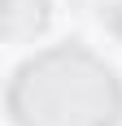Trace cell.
I'll list each match as a JSON object with an SVG mask.
<instances>
[{
    "instance_id": "obj_1",
    "label": "cell",
    "mask_w": 122,
    "mask_h": 126,
    "mask_svg": "<svg viewBox=\"0 0 122 126\" xmlns=\"http://www.w3.org/2000/svg\"><path fill=\"white\" fill-rule=\"evenodd\" d=\"M9 117L13 126H118L122 87L87 48H48L18 65L9 83Z\"/></svg>"
},
{
    "instance_id": "obj_2",
    "label": "cell",
    "mask_w": 122,
    "mask_h": 126,
    "mask_svg": "<svg viewBox=\"0 0 122 126\" xmlns=\"http://www.w3.org/2000/svg\"><path fill=\"white\" fill-rule=\"evenodd\" d=\"M0 26H4V39L13 44L35 39L48 26V0H0Z\"/></svg>"
},
{
    "instance_id": "obj_3",
    "label": "cell",
    "mask_w": 122,
    "mask_h": 126,
    "mask_svg": "<svg viewBox=\"0 0 122 126\" xmlns=\"http://www.w3.org/2000/svg\"><path fill=\"white\" fill-rule=\"evenodd\" d=\"M105 22H109V31L122 39V4H113V9H105Z\"/></svg>"
}]
</instances>
